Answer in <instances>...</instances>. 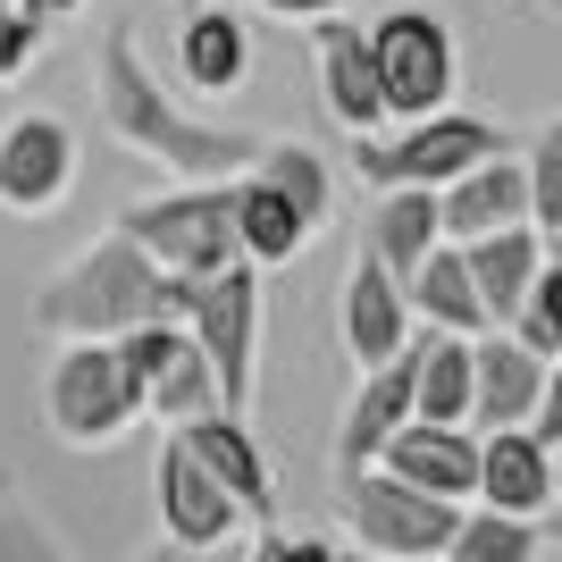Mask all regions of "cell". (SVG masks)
<instances>
[{
    "instance_id": "obj_1",
    "label": "cell",
    "mask_w": 562,
    "mask_h": 562,
    "mask_svg": "<svg viewBox=\"0 0 562 562\" xmlns=\"http://www.w3.org/2000/svg\"><path fill=\"white\" fill-rule=\"evenodd\" d=\"M93 93H101V126H110L126 151L160 160L168 177H193V186H227V177H252L260 151H269V143H252L244 126H211V117L177 110V101L160 93V76L135 59V34H126V25H117V34H101Z\"/></svg>"
},
{
    "instance_id": "obj_2",
    "label": "cell",
    "mask_w": 562,
    "mask_h": 562,
    "mask_svg": "<svg viewBox=\"0 0 562 562\" xmlns=\"http://www.w3.org/2000/svg\"><path fill=\"white\" fill-rule=\"evenodd\" d=\"M186 285L193 278H168L151 269L135 235H93L85 252L59 269V278L34 285V328L50 345H117L126 328H151V319H186Z\"/></svg>"
},
{
    "instance_id": "obj_3",
    "label": "cell",
    "mask_w": 562,
    "mask_h": 562,
    "mask_svg": "<svg viewBox=\"0 0 562 562\" xmlns=\"http://www.w3.org/2000/svg\"><path fill=\"white\" fill-rule=\"evenodd\" d=\"M513 151V135L495 126V117H470V110H437V117H412L403 135H352V177L378 193H446L453 177L470 168H487Z\"/></svg>"
},
{
    "instance_id": "obj_4",
    "label": "cell",
    "mask_w": 562,
    "mask_h": 562,
    "mask_svg": "<svg viewBox=\"0 0 562 562\" xmlns=\"http://www.w3.org/2000/svg\"><path fill=\"white\" fill-rule=\"evenodd\" d=\"M43 420H50V437L76 446V453L117 446V437L143 420V395H135V378L117 370V345H59V352H50Z\"/></svg>"
},
{
    "instance_id": "obj_5",
    "label": "cell",
    "mask_w": 562,
    "mask_h": 562,
    "mask_svg": "<svg viewBox=\"0 0 562 562\" xmlns=\"http://www.w3.org/2000/svg\"><path fill=\"white\" fill-rule=\"evenodd\" d=\"M117 235H135L151 269L168 278H218L235 269V186H186V193H160V202H135L117 218Z\"/></svg>"
},
{
    "instance_id": "obj_6",
    "label": "cell",
    "mask_w": 562,
    "mask_h": 562,
    "mask_svg": "<svg viewBox=\"0 0 562 562\" xmlns=\"http://www.w3.org/2000/svg\"><path fill=\"white\" fill-rule=\"evenodd\" d=\"M186 336L202 345V361L218 378V412H244L252 403V352H260V269L252 260L186 285Z\"/></svg>"
},
{
    "instance_id": "obj_7",
    "label": "cell",
    "mask_w": 562,
    "mask_h": 562,
    "mask_svg": "<svg viewBox=\"0 0 562 562\" xmlns=\"http://www.w3.org/2000/svg\"><path fill=\"white\" fill-rule=\"evenodd\" d=\"M345 520H352V538H361V554H378V562H446L453 529H462V504H437V495L403 487L386 470H352Z\"/></svg>"
},
{
    "instance_id": "obj_8",
    "label": "cell",
    "mask_w": 562,
    "mask_h": 562,
    "mask_svg": "<svg viewBox=\"0 0 562 562\" xmlns=\"http://www.w3.org/2000/svg\"><path fill=\"white\" fill-rule=\"evenodd\" d=\"M370 59H378V93H386V117H437L453 101V76H462V59H453V25L428 18V9H386V18L370 25Z\"/></svg>"
},
{
    "instance_id": "obj_9",
    "label": "cell",
    "mask_w": 562,
    "mask_h": 562,
    "mask_svg": "<svg viewBox=\"0 0 562 562\" xmlns=\"http://www.w3.org/2000/svg\"><path fill=\"white\" fill-rule=\"evenodd\" d=\"M117 370L135 378L143 412H160L168 428H186V420H202V412H218V378H211V361H202V345L186 336V319L126 328V336H117Z\"/></svg>"
},
{
    "instance_id": "obj_10",
    "label": "cell",
    "mask_w": 562,
    "mask_h": 562,
    "mask_svg": "<svg viewBox=\"0 0 562 562\" xmlns=\"http://www.w3.org/2000/svg\"><path fill=\"white\" fill-rule=\"evenodd\" d=\"M68 186H76V135L50 110L9 117L0 126V211L43 218V211L68 202Z\"/></svg>"
},
{
    "instance_id": "obj_11",
    "label": "cell",
    "mask_w": 562,
    "mask_h": 562,
    "mask_svg": "<svg viewBox=\"0 0 562 562\" xmlns=\"http://www.w3.org/2000/svg\"><path fill=\"white\" fill-rule=\"evenodd\" d=\"M546 395V361L520 345L513 328L470 336V428L495 437V428H529Z\"/></svg>"
},
{
    "instance_id": "obj_12",
    "label": "cell",
    "mask_w": 562,
    "mask_h": 562,
    "mask_svg": "<svg viewBox=\"0 0 562 562\" xmlns=\"http://www.w3.org/2000/svg\"><path fill=\"white\" fill-rule=\"evenodd\" d=\"M160 529H168V546H193V554H227L235 529H244V504L177 437L160 446Z\"/></svg>"
},
{
    "instance_id": "obj_13",
    "label": "cell",
    "mask_w": 562,
    "mask_h": 562,
    "mask_svg": "<svg viewBox=\"0 0 562 562\" xmlns=\"http://www.w3.org/2000/svg\"><path fill=\"white\" fill-rule=\"evenodd\" d=\"M412 378H420V336H412L386 370H361V386H352V403H345V420H336V479L370 470L378 453H386V437L412 420Z\"/></svg>"
},
{
    "instance_id": "obj_14",
    "label": "cell",
    "mask_w": 562,
    "mask_h": 562,
    "mask_svg": "<svg viewBox=\"0 0 562 562\" xmlns=\"http://www.w3.org/2000/svg\"><path fill=\"white\" fill-rule=\"evenodd\" d=\"M177 446H186L193 462H202L218 487L244 504V520H260V529H269V513H278V470H269L260 437L244 428V412H202V420L177 428Z\"/></svg>"
},
{
    "instance_id": "obj_15",
    "label": "cell",
    "mask_w": 562,
    "mask_h": 562,
    "mask_svg": "<svg viewBox=\"0 0 562 562\" xmlns=\"http://www.w3.org/2000/svg\"><path fill=\"white\" fill-rule=\"evenodd\" d=\"M370 470H386V479H403V487L437 495V504H470V495H479V437H470V428L403 420Z\"/></svg>"
},
{
    "instance_id": "obj_16",
    "label": "cell",
    "mask_w": 562,
    "mask_h": 562,
    "mask_svg": "<svg viewBox=\"0 0 562 562\" xmlns=\"http://www.w3.org/2000/svg\"><path fill=\"white\" fill-rule=\"evenodd\" d=\"M311 50H319V93H328V117L345 135H378L386 126V93H378V59H370V34L345 18L311 25Z\"/></svg>"
},
{
    "instance_id": "obj_17",
    "label": "cell",
    "mask_w": 562,
    "mask_h": 562,
    "mask_svg": "<svg viewBox=\"0 0 562 562\" xmlns=\"http://www.w3.org/2000/svg\"><path fill=\"white\" fill-rule=\"evenodd\" d=\"M437 218H446V244H487L504 227H529V168L504 151V160L470 168L437 193Z\"/></svg>"
},
{
    "instance_id": "obj_18",
    "label": "cell",
    "mask_w": 562,
    "mask_h": 562,
    "mask_svg": "<svg viewBox=\"0 0 562 562\" xmlns=\"http://www.w3.org/2000/svg\"><path fill=\"white\" fill-rule=\"evenodd\" d=\"M479 513H513V520L554 513V453L529 428L479 437Z\"/></svg>"
},
{
    "instance_id": "obj_19",
    "label": "cell",
    "mask_w": 562,
    "mask_h": 562,
    "mask_svg": "<svg viewBox=\"0 0 562 562\" xmlns=\"http://www.w3.org/2000/svg\"><path fill=\"white\" fill-rule=\"evenodd\" d=\"M403 345H412V303H403V285L361 252L352 278H345V352H352V370H386Z\"/></svg>"
},
{
    "instance_id": "obj_20",
    "label": "cell",
    "mask_w": 562,
    "mask_h": 562,
    "mask_svg": "<svg viewBox=\"0 0 562 562\" xmlns=\"http://www.w3.org/2000/svg\"><path fill=\"white\" fill-rule=\"evenodd\" d=\"M470 260V285H479V311H487V328H513L520 303H529V285L546 269V235L538 227H504L487 244H462Z\"/></svg>"
},
{
    "instance_id": "obj_21",
    "label": "cell",
    "mask_w": 562,
    "mask_h": 562,
    "mask_svg": "<svg viewBox=\"0 0 562 562\" xmlns=\"http://www.w3.org/2000/svg\"><path fill=\"white\" fill-rule=\"evenodd\" d=\"M177 68H186V85L202 101H227L244 76H252V34H244V18L235 9H186V25H177Z\"/></svg>"
},
{
    "instance_id": "obj_22",
    "label": "cell",
    "mask_w": 562,
    "mask_h": 562,
    "mask_svg": "<svg viewBox=\"0 0 562 562\" xmlns=\"http://www.w3.org/2000/svg\"><path fill=\"white\" fill-rule=\"evenodd\" d=\"M446 244V218H437V193L420 186H403V193H378V211H370V244L361 252L386 269L395 285H412V269H420L428 252Z\"/></svg>"
},
{
    "instance_id": "obj_23",
    "label": "cell",
    "mask_w": 562,
    "mask_h": 562,
    "mask_svg": "<svg viewBox=\"0 0 562 562\" xmlns=\"http://www.w3.org/2000/svg\"><path fill=\"white\" fill-rule=\"evenodd\" d=\"M403 303H412V319H428L437 336H487V311H479V285H470L462 244H437V252L412 269Z\"/></svg>"
},
{
    "instance_id": "obj_24",
    "label": "cell",
    "mask_w": 562,
    "mask_h": 562,
    "mask_svg": "<svg viewBox=\"0 0 562 562\" xmlns=\"http://www.w3.org/2000/svg\"><path fill=\"white\" fill-rule=\"evenodd\" d=\"M303 244H311L303 211H294L269 177H235V252L252 260V269H285Z\"/></svg>"
},
{
    "instance_id": "obj_25",
    "label": "cell",
    "mask_w": 562,
    "mask_h": 562,
    "mask_svg": "<svg viewBox=\"0 0 562 562\" xmlns=\"http://www.w3.org/2000/svg\"><path fill=\"white\" fill-rule=\"evenodd\" d=\"M412 420L470 428V336H420V378H412Z\"/></svg>"
},
{
    "instance_id": "obj_26",
    "label": "cell",
    "mask_w": 562,
    "mask_h": 562,
    "mask_svg": "<svg viewBox=\"0 0 562 562\" xmlns=\"http://www.w3.org/2000/svg\"><path fill=\"white\" fill-rule=\"evenodd\" d=\"M252 177H269V186L303 211V227H328V211H336V168L311 151V143H269L260 151V168Z\"/></svg>"
},
{
    "instance_id": "obj_27",
    "label": "cell",
    "mask_w": 562,
    "mask_h": 562,
    "mask_svg": "<svg viewBox=\"0 0 562 562\" xmlns=\"http://www.w3.org/2000/svg\"><path fill=\"white\" fill-rule=\"evenodd\" d=\"M546 529L538 520H513V513H462V529H453L446 562H538Z\"/></svg>"
},
{
    "instance_id": "obj_28",
    "label": "cell",
    "mask_w": 562,
    "mask_h": 562,
    "mask_svg": "<svg viewBox=\"0 0 562 562\" xmlns=\"http://www.w3.org/2000/svg\"><path fill=\"white\" fill-rule=\"evenodd\" d=\"M0 562H76L68 546L50 538V520L18 495V479L0 470Z\"/></svg>"
},
{
    "instance_id": "obj_29",
    "label": "cell",
    "mask_w": 562,
    "mask_h": 562,
    "mask_svg": "<svg viewBox=\"0 0 562 562\" xmlns=\"http://www.w3.org/2000/svg\"><path fill=\"white\" fill-rule=\"evenodd\" d=\"M513 336L538 352V361H562V260H546V269H538V285H529Z\"/></svg>"
},
{
    "instance_id": "obj_30",
    "label": "cell",
    "mask_w": 562,
    "mask_h": 562,
    "mask_svg": "<svg viewBox=\"0 0 562 562\" xmlns=\"http://www.w3.org/2000/svg\"><path fill=\"white\" fill-rule=\"evenodd\" d=\"M529 227L538 235H562V126H546L538 143H529Z\"/></svg>"
},
{
    "instance_id": "obj_31",
    "label": "cell",
    "mask_w": 562,
    "mask_h": 562,
    "mask_svg": "<svg viewBox=\"0 0 562 562\" xmlns=\"http://www.w3.org/2000/svg\"><path fill=\"white\" fill-rule=\"evenodd\" d=\"M34 43H43V25L25 18L18 0H0V85H9V76H18L25 59H34Z\"/></svg>"
},
{
    "instance_id": "obj_32",
    "label": "cell",
    "mask_w": 562,
    "mask_h": 562,
    "mask_svg": "<svg viewBox=\"0 0 562 562\" xmlns=\"http://www.w3.org/2000/svg\"><path fill=\"white\" fill-rule=\"evenodd\" d=\"M546 453H562V361H546V395H538V420H529Z\"/></svg>"
},
{
    "instance_id": "obj_33",
    "label": "cell",
    "mask_w": 562,
    "mask_h": 562,
    "mask_svg": "<svg viewBox=\"0 0 562 562\" xmlns=\"http://www.w3.org/2000/svg\"><path fill=\"white\" fill-rule=\"evenodd\" d=\"M252 9H269V18H294V25H328V18H345L352 0H252Z\"/></svg>"
},
{
    "instance_id": "obj_34",
    "label": "cell",
    "mask_w": 562,
    "mask_h": 562,
    "mask_svg": "<svg viewBox=\"0 0 562 562\" xmlns=\"http://www.w3.org/2000/svg\"><path fill=\"white\" fill-rule=\"evenodd\" d=\"M18 9H25V18H34V25H68L76 9H85V0H18Z\"/></svg>"
},
{
    "instance_id": "obj_35",
    "label": "cell",
    "mask_w": 562,
    "mask_h": 562,
    "mask_svg": "<svg viewBox=\"0 0 562 562\" xmlns=\"http://www.w3.org/2000/svg\"><path fill=\"white\" fill-rule=\"evenodd\" d=\"M285 562H336L328 538H285Z\"/></svg>"
},
{
    "instance_id": "obj_36",
    "label": "cell",
    "mask_w": 562,
    "mask_h": 562,
    "mask_svg": "<svg viewBox=\"0 0 562 562\" xmlns=\"http://www.w3.org/2000/svg\"><path fill=\"white\" fill-rule=\"evenodd\" d=\"M143 562H227V554H193V546H168V538H160V546H151Z\"/></svg>"
},
{
    "instance_id": "obj_37",
    "label": "cell",
    "mask_w": 562,
    "mask_h": 562,
    "mask_svg": "<svg viewBox=\"0 0 562 562\" xmlns=\"http://www.w3.org/2000/svg\"><path fill=\"white\" fill-rule=\"evenodd\" d=\"M244 562H285V538H278V529H260V538H252V554H244Z\"/></svg>"
},
{
    "instance_id": "obj_38",
    "label": "cell",
    "mask_w": 562,
    "mask_h": 562,
    "mask_svg": "<svg viewBox=\"0 0 562 562\" xmlns=\"http://www.w3.org/2000/svg\"><path fill=\"white\" fill-rule=\"evenodd\" d=\"M554 504H562V462H554Z\"/></svg>"
},
{
    "instance_id": "obj_39",
    "label": "cell",
    "mask_w": 562,
    "mask_h": 562,
    "mask_svg": "<svg viewBox=\"0 0 562 562\" xmlns=\"http://www.w3.org/2000/svg\"><path fill=\"white\" fill-rule=\"evenodd\" d=\"M538 9H554V18H562V0H538Z\"/></svg>"
}]
</instances>
